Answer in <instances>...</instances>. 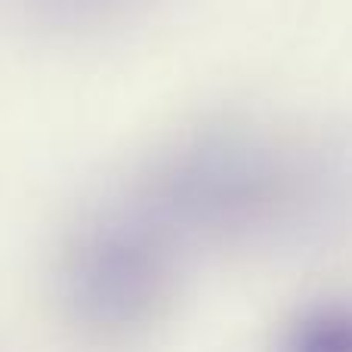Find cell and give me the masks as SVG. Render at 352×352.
<instances>
[{
    "mask_svg": "<svg viewBox=\"0 0 352 352\" xmlns=\"http://www.w3.org/2000/svg\"><path fill=\"white\" fill-rule=\"evenodd\" d=\"M285 352H352V306L334 303L306 312L287 334Z\"/></svg>",
    "mask_w": 352,
    "mask_h": 352,
    "instance_id": "3",
    "label": "cell"
},
{
    "mask_svg": "<svg viewBox=\"0 0 352 352\" xmlns=\"http://www.w3.org/2000/svg\"><path fill=\"white\" fill-rule=\"evenodd\" d=\"M328 167L241 136L201 140L152 176L140 204L182 238H250L309 223L328 204Z\"/></svg>",
    "mask_w": 352,
    "mask_h": 352,
    "instance_id": "1",
    "label": "cell"
},
{
    "mask_svg": "<svg viewBox=\"0 0 352 352\" xmlns=\"http://www.w3.org/2000/svg\"><path fill=\"white\" fill-rule=\"evenodd\" d=\"M179 241L140 204L109 210L74 235L62 263L68 316L102 340L142 331L176 287Z\"/></svg>",
    "mask_w": 352,
    "mask_h": 352,
    "instance_id": "2",
    "label": "cell"
},
{
    "mask_svg": "<svg viewBox=\"0 0 352 352\" xmlns=\"http://www.w3.org/2000/svg\"><path fill=\"white\" fill-rule=\"evenodd\" d=\"M127 0H31L41 12L59 22H87V19H99L105 12L124 6Z\"/></svg>",
    "mask_w": 352,
    "mask_h": 352,
    "instance_id": "4",
    "label": "cell"
}]
</instances>
